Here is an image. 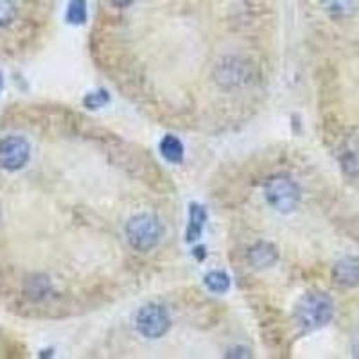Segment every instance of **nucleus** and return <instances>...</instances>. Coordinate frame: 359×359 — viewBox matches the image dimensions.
I'll return each mask as SVG.
<instances>
[{"mask_svg":"<svg viewBox=\"0 0 359 359\" xmlns=\"http://www.w3.org/2000/svg\"><path fill=\"white\" fill-rule=\"evenodd\" d=\"M248 259L253 264V268H269V266H273L277 262L278 253L273 245H269V243H257V245L250 250Z\"/></svg>","mask_w":359,"mask_h":359,"instance_id":"0eeeda50","label":"nucleus"},{"mask_svg":"<svg viewBox=\"0 0 359 359\" xmlns=\"http://www.w3.org/2000/svg\"><path fill=\"white\" fill-rule=\"evenodd\" d=\"M171 327V318H169L165 307L158 304H147L137 314V329L144 338H162Z\"/></svg>","mask_w":359,"mask_h":359,"instance_id":"20e7f679","label":"nucleus"},{"mask_svg":"<svg viewBox=\"0 0 359 359\" xmlns=\"http://www.w3.org/2000/svg\"><path fill=\"white\" fill-rule=\"evenodd\" d=\"M108 101H110V95H108L107 90L92 92V94H88L83 99V102H85V107L88 108V110H97V108L104 107Z\"/></svg>","mask_w":359,"mask_h":359,"instance_id":"4468645a","label":"nucleus"},{"mask_svg":"<svg viewBox=\"0 0 359 359\" xmlns=\"http://www.w3.org/2000/svg\"><path fill=\"white\" fill-rule=\"evenodd\" d=\"M207 221V210L201 205L192 203L189 207V226H187V243L198 241L205 229Z\"/></svg>","mask_w":359,"mask_h":359,"instance_id":"6e6552de","label":"nucleus"},{"mask_svg":"<svg viewBox=\"0 0 359 359\" xmlns=\"http://www.w3.org/2000/svg\"><path fill=\"white\" fill-rule=\"evenodd\" d=\"M332 314H334V306L325 293L306 294L300 298L294 311L298 325L306 331H316L320 327H325L332 320Z\"/></svg>","mask_w":359,"mask_h":359,"instance_id":"f257e3e1","label":"nucleus"},{"mask_svg":"<svg viewBox=\"0 0 359 359\" xmlns=\"http://www.w3.org/2000/svg\"><path fill=\"white\" fill-rule=\"evenodd\" d=\"M160 153H162V156L168 162L180 163L184 160V144L180 142V139L172 137V135H168L160 142Z\"/></svg>","mask_w":359,"mask_h":359,"instance_id":"1a4fd4ad","label":"nucleus"},{"mask_svg":"<svg viewBox=\"0 0 359 359\" xmlns=\"http://www.w3.org/2000/svg\"><path fill=\"white\" fill-rule=\"evenodd\" d=\"M192 253H194V255H196L198 261H203L205 255H207V253H205V248H201V246H200V248L194 250V252H192Z\"/></svg>","mask_w":359,"mask_h":359,"instance_id":"a211bd4d","label":"nucleus"},{"mask_svg":"<svg viewBox=\"0 0 359 359\" xmlns=\"http://www.w3.org/2000/svg\"><path fill=\"white\" fill-rule=\"evenodd\" d=\"M126 236L130 245L139 252H149L158 245L162 237L160 221L151 214H139L126 224Z\"/></svg>","mask_w":359,"mask_h":359,"instance_id":"f03ea898","label":"nucleus"},{"mask_svg":"<svg viewBox=\"0 0 359 359\" xmlns=\"http://www.w3.org/2000/svg\"><path fill=\"white\" fill-rule=\"evenodd\" d=\"M17 17V4L15 0H0V29L8 27Z\"/></svg>","mask_w":359,"mask_h":359,"instance_id":"ddd939ff","label":"nucleus"},{"mask_svg":"<svg viewBox=\"0 0 359 359\" xmlns=\"http://www.w3.org/2000/svg\"><path fill=\"white\" fill-rule=\"evenodd\" d=\"M332 278L343 287L359 286V257H345L336 262Z\"/></svg>","mask_w":359,"mask_h":359,"instance_id":"423d86ee","label":"nucleus"},{"mask_svg":"<svg viewBox=\"0 0 359 359\" xmlns=\"http://www.w3.org/2000/svg\"><path fill=\"white\" fill-rule=\"evenodd\" d=\"M2 86H4V81H2V74H0V90H2Z\"/></svg>","mask_w":359,"mask_h":359,"instance_id":"6ab92c4d","label":"nucleus"},{"mask_svg":"<svg viewBox=\"0 0 359 359\" xmlns=\"http://www.w3.org/2000/svg\"><path fill=\"white\" fill-rule=\"evenodd\" d=\"M31 297H43V294H47V290H49V282L45 280V278H40V280H33L31 282Z\"/></svg>","mask_w":359,"mask_h":359,"instance_id":"2eb2a0df","label":"nucleus"},{"mask_svg":"<svg viewBox=\"0 0 359 359\" xmlns=\"http://www.w3.org/2000/svg\"><path fill=\"white\" fill-rule=\"evenodd\" d=\"M88 11H86V0H70L67 9V20L72 25H81L86 22Z\"/></svg>","mask_w":359,"mask_h":359,"instance_id":"f8f14e48","label":"nucleus"},{"mask_svg":"<svg viewBox=\"0 0 359 359\" xmlns=\"http://www.w3.org/2000/svg\"><path fill=\"white\" fill-rule=\"evenodd\" d=\"M325 9L331 17L345 18L354 15L359 6V0H323Z\"/></svg>","mask_w":359,"mask_h":359,"instance_id":"9d476101","label":"nucleus"},{"mask_svg":"<svg viewBox=\"0 0 359 359\" xmlns=\"http://www.w3.org/2000/svg\"><path fill=\"white\" fill-rule=\"evenodd\" d=\"M205 286L212 293H226L230 290V278L223 271H210V273L205 275Z\"/></svg>","mask_w":359,"mask_h":359,"instance_id":"9b49d317","label":"nucleus"},{"mask_svg":"<svg viewBox=\"0 0 359 359\" xmlns=\"http://www.w3.org/2000/svg\"><path fill=\"white\" fill-rule=\"evenodd\" d=\"M352 354H354L355 358H359V332L354 336V339H352Z\"/></svg>","mask_w":359,"mask_h":359,"instance_id":"f3484780","label":"nucleus"},{"mask_svg":"<svg viewBox=\"0 0 359 359\" xmlns=\"http://www.w3.org/2000/svg\"><path fill=\"white\" fill-rule=\"evenodd\" d=\"M31 146L24 137L9 135L0 140V168L8 171H18L29 162Z\"/></svg>","mask_w":359,"mask_h":359,"instance_id":"39448f33","label":"nucleus"},{"mask_svg":"<svg viewBox=\"0 0 359 359\" xmlns=\"http://www.w3.org/2000/svg\"><path fill=\"white\" fill-rule=\"evenodd\" d=\"M115 8H128L130 4H133L135 0H110Z\"/></svg>","mask_w":359,"mask_h":359,"instance_id":"dca6fc26","label":"nucleus"},{"mask_svg":"<svg viewBox=\"0 0 359 359\" xmlns=\"http://www.w3.org/2000/svg\"><path fill=\"white\" fill-rule=\"evenodd\" d=\"M264 192L268 203L282 214L294 210L298 201H300V191H298L297 184L286 176H275V178L269 180L264 187Z\"/></svg>","mask_w":359,"mask_h":359,"instance_id":"7ed1b4c3","label":"nucleus"}]
</instances>
